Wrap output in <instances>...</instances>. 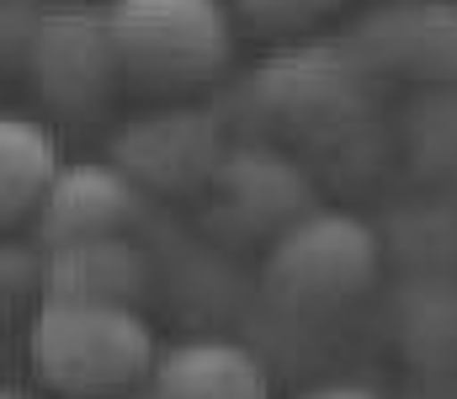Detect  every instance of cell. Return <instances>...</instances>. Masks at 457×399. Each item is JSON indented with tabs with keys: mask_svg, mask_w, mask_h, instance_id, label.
<instances>
[{
	"mask_svg": "<svg viewBox=\"0 0 457 399\" xmlns=\"http://www.w3.org/2000/svg\"><path fill=\"white\" fill-rule=\"evenodd\" d=\"M160 352L133 303L43 298L27 325V368L59 399H107L149 384Z\"/></svg>",
	"mask_w": 457,
	"mask_h": 399,
	"instance_id": "cell-1",
	"label": "cell"
},
{
	"mask_svg": "<svg viewBox=\"0 0 457 399\" xmlns=\"http://www.w3.org/2000/svg\"><path fill=\"white\" fill-rule=\"evenodd\" d=\"M122 80L138 96L181 102L224 75L234 11L224 0H107Z\"/></svg>",
	"mask_w": 457,
	"mask_h": 399,
	"instance_id": "cell-2",
	"label": "cell"
},
{
	"mask_svg": "<svg viewBox=\"0 0 457 399\" xmlns=\"http://www.w3.org/2000/svg\"><path fill=\"white\" fill-rule=\"evenodd\" d=\"M383 266L378 235L345 208H309L266 251V293L293 314H341L351 309Z\"/></svg>",
	"mask_w": 457,
	"mask_h": 399,
	"instance_id": "cell-3",
	"label": "cell"
},
{
	"mask_svg": "<svg viewBox=\"0 0 457 399\" xmlns=\"http://www.w3.org/2000/svg\"><path fill=\"white\" fill-rule=\"evenodd\" d=\"M21 75L32 80L37 102L48 112H59V118H96V112H107L117 102V91H128L107 5L48 0Z\"/></svg>",
	"mask_w": 457,
	"mask_h": 399,
	"instance_id": "cell-4",
	"label": "cell"
},
{
	"mask_svg": "<svg viewBox=\"0 0 457 399\" xmlns=\"http://www.w3.org/2000/svg\"><path fill=\"white\" fill-rule=\"evenodd\" d=\"M250 96L266 112V123H277L293 138H341L372 107L367 59L356 48H325V43L282 48L266 59V70H255Z\"/></svg>",
	"mask_w": 457,
	"mask_h": 399,
	"instance_id": "cell-5",
	"label": "cell"
},
{
	"mask_svg": "<svg viewBox=\"0 0 457 399\" xmlns=\"http://www.w3.org/2000/svg\"><path fill=\"white\" fill-rule=\"evenodd\" d=\"M224 154L219 118L181 102H165L112 138V165H122L144 192H208Z\"/></svg>",
	"mask_w": 457,
	"mask_h": 399,
	"instance_id": "cell-6",
	"label": "cell"
},
{
	"mask_svg": "<svg viewBox=\"0 0 457 399\" xmlns=\"http://www.w3.org/2000/svg\"><path fill=\"white\" fill-rule=\"evenodd\" d=\"M208 197H213V213L234 235H245V240L271 235L277 240L287 224H298L314 208V181L303 176L298 160L261 149V144H245V149L224 154Z\"/></svg>",
	"mask_w": 457,
	"mask_h": 399,
	"instance_id": "cell-7",
	"label": "cell"
},
{
	"mask_svg": "<svg viewBox=\"0 0 457 399\" xmlns=\"http://www.w3.org/2000/svg\"><path fill=\"white\" fill-rule=\"evenodd\" d=\"M138 219H144V187L112 160H86V165H64V176L54 181L32 224H37V240L54 251L75 240L133 235Z\"/></svg>",
	"mask_w": 457,
	"mask_h": 399,
	"instance_id": "cell-8",
	"label": "cell"
},
{
	"mask_svg": "<svg viewBox=\"0 0 457 399\" xmlns=\"http://www.w3.org/2000/svg\"><path fill=\"white\" fill-rule=\"evenodd\" d=\"M356 54L420 86H457V0L447 5L420 0L372 16L356 37Z\"/></svg>",
	"mask_w": 457,
	"mask_h": 399,
	"instance_id": "cell-9",
	"label": "cell"
},
{
	"mask_svg": "<svg viewBox=\"0 0 457 399\" xmlns=\"http://www.w3.org/2000/svg\"><path fill=\"white\" fill-rule=\"evenodd\" d=\"M149 399H271V378L261 357L228 336H187L160 352L149 384Z\"/></svg>",
	"mask_w": 457,
	"mask_h": 399,
	"instance_id": "cell-10",
	"label": "cell"
},
{
	"mask_svg": "<svg viewBox=\"0 0 457 399\" xmlns=\"http://www.w3.org/2000/svg\"><path fill=\"white\" fill-rule=\"evenodd\" d=\"M149 287V256L133 235L75 240L48 251V287L43 298H86V303H138Z\"/></svg>",
	"mask_w": 457,
	"mask_h": 399,
	"instance_id": "cell-11",
	"label": "cell"
},
{
	"mask_svg": "<svg viewBox=\"0 0 457 399\" xmlns=\"http://www.w3.org/2000/svg\"><path fill=\"white\" fill-rule=\"evenodd\" d=\"M59 176H64V154H59V138L48 123H37V118L0 123V219L5 224L37 219Z\"/></svg>",
	"mask_w": 457,
	"mask_h": 399,
	"instance_id": "cell-12",
	"label": "cell"
},
{
	"mask_svg": "<svg viewBox=\"0 0 457 399\" xmlns=\"http://www.w3.org/2000/svg\"><path fill=\"white\" fill-rule=\"evenodd\" d=\"M234 16L255 32V37H271V43H287V37H303L314 32L325 16L341 11V0H228Z\"/></svg>",
	"mask_w": 457,
	"mask_h": 399,
	"instance_id": "cell-13",
	"label": "cell"
},
{
	"mask_svg": "<svg viewBox=\"0 0 457 399\" xmlns=\"http://www.w3.org/2000/svg\"><path fill=\"white\" fill-rule=\"evenodd\" d=\"M43 11L48 0H5L0 11V32H5V70H27V54H32V37L43 27Z\"/></svg>",
	"mask_w": 457,
	"mask_h": 399,
	"instance_id": "cell-14",
	"label": "cell"
},
{
	"mask_svg": "<svg viewBox=\"0 0 457 399\" xmlns=\"http://www.w3.org/2000/svg\"><path fill=\"white\" fill-rule=\"evenodd\" d=\"M0 277H5V293L11 298L43 293L48 287V245L43 240H11L5 245V262H0Z\"/></svg>",
	"mask_w": 457,
	"mask_h": 399,
	"instance_id": "cell-15",
	"label": "cell"
},
{
	"mask_svg": "<svg viewBox=\"0 0 457 399\" xmlns=\"http://www.w3.org/2000/svg\"><path fill=\"white\" fill-rule=\"evenodd\" d=\"M298 399H383V395H372L367 384H320V389H309Z\"/></svg>",
	"mask_w": 457,
	"mask_h": 399,
	"instance_id": "cell-16",
	"label": "cell"
},
{
	"mask_svg": "<svg viewBox=\"0 0 457 399\" xmlns=\"http://www.w3.org/2000/svg\"><path fill=\"white\" fill-rule=\"evenodd\" d=\"M5 399H32V395H21V389H5Z\"/></svg>",
	"mask_w": 457,
	"mask_h": 399,
	"instance_id": "cell-17",
	"label": "cell"
},
{
	"mask_svg": "<svg viewBox=\"0 0 457 399\" xmlns=\"http://www.w3.org/2000/svg\"><path fill=\"white\" fill-rule=\"evenodd\" d=\"M107 399H149V395H107Z\"/></svg>",
	"mask_w": 457,
	"mask_h": 399,
	"instance_id": "cell-18",
	"label": "cell"
}]
</instances>
